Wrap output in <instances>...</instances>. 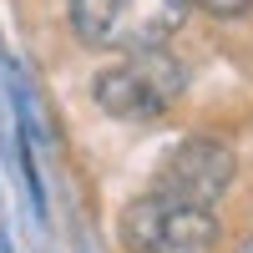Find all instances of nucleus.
I'll use <instances>...</instances> for the list:
<instances>
[{
    "mask_svg": "<svg viewBox=\"0 0 253 253\" xmlns=\"http://www.w3.org/2000/svg\"><path fill=\"white\" fill-rule=\"evenodd\" d=\"M182 91H187V71L162 46L117 56L91 76V101L117 122H157L177 107Z\"/></svg>",
    "mask_w": 253,
    "mask_h": 253,
    "instance_id": "nucleus-1",
    "label": "nucleus"
},
{
    "mask_svg": "<svg viewBox=\"0 0 253 253\" xmlns=\"http://www.w3.org/2000/svg\"><path fill=\"white\" fill-rule=\"evenodd\" d=\"M187 20V0H71V31L91 51H157Z\"/></svg>",
    "mask_w": 253,
    "mask_h": 253,
    "instance_id": "nucleus-2",
    "label": "nucleus"
},
{
    "mask_svg": "<svg viewBox=\"0 0 253 253\" xmlns=\"http://www.w3.org/2000/svg\"><path fill=\"white\" fill-rule=\"evenodd\" d=\"M117 233L126 253H213L223 228L213 218V208H187L172 198L142 193L122 208Z\"/></svg>",
    "mask_w": 253,
    "mask_h": 253,
    "instance_id": "nucleus-3",
    "label": "nucleus"
},
{
    "mask_svg": "<svg viewBox=\"0 0 253 253\" xmlns=\"http://www.w3.org/2000/svg\"><path fill=\"white\" fill-rule=\"evenodd\" d=\"M238 177V157L233 147L218 142V137H187L177 142L172 152L157 162V177H152V193L157 198H172L187 208H213Z\"/></svg>",
    "mask_w": 253,
    "mask_h": 253,
    "instance_id": "nucleus-4",
    "label": "nucleus"
},
{
    "mask_svg": "<svg viewBox=\"0 0 253 253\" xmlns=\"http://www.w3.org/2000/svg\"><path fill=\"white\" fill-rule=\"evenodd\" d=\"M193 5L208 10V15H218V20H238V15L253 10V0H193Z\"/></svg>",
    "mask_w": 253,
    "mask_h": 253,
    "instance_id": "nucleus-5",
    "label": "nucleus"
},
{
    "mask_svg": "<svg viewBox=\"0 0 253 253\" xmlns=\"http://www.w3.org/2000/svg\"><path fill=\"white\" fill-rule=\"evenodd\" d=\"M243 253H253V238H248V243H243Z\"/></svg>",
    "mask_w": 253,
    "mask_h": 253,
    "instance_id": "nucleus-6",
    "label": "nucleus"
}]
</instances>
